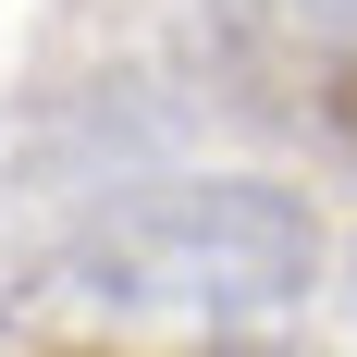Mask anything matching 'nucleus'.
Wrapping results in <instances>:
<instances>
[{
	"label": "nucleus",
	"mask_w": 357,
	"mask_h": 357,
	"mask_svg": "<svg viewBox=\"0 0 357 357\" xmlns=\"http://www.w3.org/2000/svg\"><path fill=\"white\" fill-rule=\"evenodd\" d=\"M308 271H321L308 197L259 173H197L37 247L13 271V308L25 321H271L308 296Z\"/></svg>",
	"instance_id": "obj_1"
},
{
	"label": "nucleus",
	"mask_w": 357,
	"mask_h": 357,
	"mask_svg": "<svg viewBox=\"0 0 357 357\" xmlns=\"http://www.w3.org/2000/svg\"><path fill=\"white\" fill-rule=\"evenodd\" d=\"M321 111H333V136H345V160H357V62H333V99Z\"/></svg>",
	"instance_id": "obj_2"
},
{
	"label": "nucleus",
	"mask_w": 357,
	"mask_h": 357,
	"mask_svg": "<svg viewBox=\"0 0 357 357\" xmlns=\"http://www.w3.org/2000/svg\"><path fill=\"white\" fill-rule=\"evenodd\" d=\"M345 308H357V259H345Z\"/></svg>",
	"instance_id": "obj_3"
}]
</instances>
